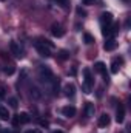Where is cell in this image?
<instances>
[{
  "instance_id": "obj_21",
  "label": "cell",
  "mask_w": 131,
  "mask_h": 133,
  "mask_svg": "<svg viewBox=\"0 0 131 133\" xmlns=\"http://www.w3.org/2000/svg\"><path fill=\"white\" fill-rule=\"evenodd\" d=\"M77 12H79V14H82V16H86V12H85L82 8H77Z\"/></svg>"
},
{
  "instance_id": "obj_22",
  "label": "cell",
  "mask_w": 131,
  "mask_h": 133,
  "mask_svg": "<svg viewBox=\"0 0 131 133\" xmlns=\"http://www.w3.org/2000/svg\"><path fill=\"white\" fill-rule=\"evenodd\" d=\"M0 98H5V88L0 87Z\"/></svg>"
},
{
  "instance_id": "obj_26",
  "label": "cell",
  "mask_w": 131,
  "mask_h": 133,
  "mask_svg": "<svg viewBox=\"0 0 131 133\" xmlns=\"http://www.w3.org/2000/svg\"><path fill=\"white\" fill-rule=\"evenodd\" d=\"M2 133H11V132H9V130H3Z\"/></svg>"
},
{
  "instance_id": "obj_14",
  "label": "cell",
  "mask_w": 131,
  "mask_h": 133,
  "mask_svg": "<svg viewBox=\"0 0 131 133\" xmlns=\"http://www.w3.org/2000/svg\"><path fill=\"white\" fill-rule=\"evenodd\" d=\"M123 61H122V57L120 59H114L113 61V64H111V73H117L119 71V68H120V64H122Z\"/></svg>"
},
{
  "instance_id": "obj_7",
  "label": "cell",
  "mask_w": 131,
  "mask_h": 133,
  "mask_svg": "<svg viewBox=\"0 0 131 133\" xmlns=\"http://www.w3.org/2000/svg\"><path fill=\"white\" fill-rule=\"evenodd\" d=\"M123 119H125V108H123V105H119L117 113H116V121L120 124V122H123Z\"/></svg>"
},
{
  "instance_id": "obj_9",
  "label": "cell",
  "mask_w": 131,
  "mask_h": 133,
  "mask_svg": "<svg viewBox=\"0 0 131 133\" xmlns=\"http://www.w3.org/2000/svg\"><path fill=\"white\" fill-rule=\"evenodd\" d=\"M106 125H110V116L106 113H103L99 118V127H106Z\"/></svg>"
},
{
  "instance_id": "obj_13",
  "label": "cell",
  "mask_w": 131,
  "mask_h": 133,
  "mask_svg": "<svg viewBox=\"0 0 131 133\" xmlns=\"http://www.w3.org/2000/svg\"><path fill=\"white\" fill-rule=\"evenodd\" d=\"M17 118H19V124H28L31 121L28 113H20V115H17Z\"/></svg>"
},
{
  "instance_id": "obj_17",
  "label": "cell",
  "mask_w": 131,
  "mask_h": 133,
  "mask_svg": "<svg viewBox=\"0 0 131 133\" xmlns=\"http://www.w3.org/2000/svg\"><path fill=\"white\" fill-rule=\"evenodd\" d=\"M94 42V37L91 36V34H85V43H88V45H91Z\"/></svg>"
},
{
  "instance_id": "obj_12",
  "label": "cell",
  "mask_w": 131,
  "mask_h": 133,
  "mask_svg": "<svg viewBox=\"0 0 131 133\" xmlns=\"http://www.w3.org/2000/svg\"><path fill=\"white\" fill-rule=\"evenodd\" d=\"M94 68H96V71H99L100 74H103V76L106 77V66H105L103 62H97V64L94 65ZM106 79H108V77H106ZM106 79H105V81H106Z\"/></svg>"
},
{
  "instance_id": "obj_23",
  "label": "cell",
  "mask_w": 131,
  "mask_h": 133,
  "mask_svg": "<svg viewBox=\"0 0 131 133\" xmlns=\"http://www.w3.org/2000/svg\"><path fill=\"white\" fill-rule=\"evenodd\" d=\"M60 59H66V51H62L60 53Z\"/></svg>"
},
{
  "instance_id": "obj_6",
  "label": "cell",
  "mask_w": 131,
  "mask_h": 133,
  "mask_svg": "<svg viewBox=\"0 0 131 133\" xmlns=\"http://www.w3.org/2000/svg\"><path fill=\"white\" fill-rule=\"evenodd\" d=\"M62 113H63L65 118H72V116H76V108L72 105H66V107L62 108Z\"/></svg>"
},
{
  "instance_id": "obj_20",
  "label": "cell",
  "mask_w": 131,
  "mask_h": 133,
  "mask_svg": "<svg viewBox=\"0 0 131 133\" xmlns=\"http://www.w3.org/2000/svg\"><path fill=\"white\" fill-rule=\"evenodd\" d=\"M5 73H6V74H12V73H14V66H9V68H5Z\"/></svg>"
},
{
  "instance_id": "obj_3",
  "label": "cell",
  "mask_w": 131,
  "mask_h": 133,
  "mask_svg": "<svg viewBox=\"0 0 131 133\" xmlns=\"http://www.w3.org/2000/svg\"><path fill=\"white\" fill-rule=\"evenodd\" d=\"M35 50H37V53H39L42 57H49V56H51V48L46 46V45H43L42 42L35 43Z\"/></svg>"
},
{
  "instance_id": "obj_15",
  "label": "cell",
  "mask_w": 131,
  "mask_h": 133,
  "mask_svg": "<svg viewBox=\"0 0 131 133\" xmlns=\"http://www.w3.org/2000/svg\"><path fill=\"white\" fill-rule=\"evenodd\" d=\"M65 34V31H63V28L60 26V25H54L53 26V36H56V37H62Z\"/></svg>"
},
{
  "instance_id": "obj_4",
  "label": "cell",
  "mask_w": 131,
  "mask_h": 133,
  "mask_svg": "<svg viewBox=\"0 0 131 133\" xmlns=\"http://www.w3.org/2000/svg\"><path fill=\"white\" fill-rule=\"evenodd\" d=\"M9 50H11V53L16 56V57H23V48L20 46V43H17V42H11L9 43Z\"/></svg>"
},
{
  "instance_id": "obj_11",
  "label": "cell",
  "mask_w": 131,
  "mask_h": 133,
  "mask_svg": "<svg viewBox=\"0 0 131 133\" xmlns=\"http://www.w3.org/2000/svg\"><path fill=\"white\" fill-rule=\"evenodd\" d=\"M94 111H96V108H94V104L88 102V104L85 105V113H86V116H88V118L94 116Z\"/></svg>"
},
{
  "instance_id": "obj_16",
  "label": "cell",
  "mask_w": 131,
  "mask_h": 133,
  "mask_svg": "<svg viewBox=\"0 0 131 133\" xmlns=\"http://www.w3.org/2000/svg\"><path fill=\"white\" fill-rule=\"evenodd\" d=\"M74 91H76V87H74L72 84H68L65 87V95L68 98H72V96H74Z\"/></svg>"
},
{
  "instance_id": "obj_24",
  "label": "cell",
  "mask_w": 131,
  "mask_h": 133,
  "mask_svg": "<svg viewBox=\"0 0 131 133\" xmlns=\"http://www.w3.org/2000/svg\"><path fill=\"white\" fill-rule=\"evenodd\" d=\"M54 2H57L59 5H65L66 3V0H54Z\"/></svg>"
},
{
  "instance_id": "obj_27",
  "label": "cell",
  "mask_w": 131,
  "mask_h": 133,
  "mask_svg": "<svg viewBox=\"0 0 131 133\" xmlns=\"http://www.w3.org/2000/svg\"><path fill=\"white\" fill-rule=\"evenodd\" d=\"M54 133H63V132H60V130H57V132H54Z\"/></svg>"
},
{
  "instance_id": "obj_2",
  "label": "cell",
  "mask_w": 131,
  "mask_h": 133,
  "mask_svg": "<svg viewBox=\"0 0 131 133\" xmlns=\"http://www.w3.org/2000/svg\"><path fill=\"white\" fill-rule=\"evenodd\" d=\"M83 91L85 93H90L91 91V87H93V84H94V81H93V76H91V71H90V68H83Z\"/></svg>"
},
{
  "instance_id": "obj_18",
  "label": "cell",
  "mask_w": 131,
  "mask_h": 133,
  "mask_svg": "<svg viewBox=\"0 0 131 133\" xmlns=\"http://www.w3.org/2000/svg\"><path fill=\"white\" fill-rule=\"evenodd\" d=\"M17 104H19V102H17L16 98H11V99H9V105H11L12 108H16V107H17Z\"/></svg>"
},
{
  "instance_id": "obj_28",
  "label": "cell",
  "mask_w": 131,
  "mask_h": 133,
  "mask_svg": "<svg viewBox=\"0 0 131 133\" xmlns=\"http://www.w3.org/2000/svg\"><path fill=\"white\" fill-rule=\"evenodd\" d=\"M2 2H5V0H2Z\"/></svg>"
},
{
  "instance_id": "obj_5",
  "label": "cell",
  "mask_w": 131,
  "mask_h": 133,
  "mask_svg": "<svg viewBox=\"0 0 131 133\" xmlns=\"http://www.w3.org/2000/svg\"><path fill=\"white\" fill-rule=\"evenodd\" d=\"M100 22H102L103 26H110V25L113 23V14H110V12H103L102 17H100Z\"/></svg>"
},
{
  "instance_id": "obj_10",
  "label": "cell",
  "mask_w": 131,
  "mask_h": 133,
  "mask_svg": "<svg viewBox=\"0 0 131 133\" xmlns=\"http://www.w3.org/2000/svg\"><path fill=\"white\" fill-rule=\"evenodd\" d=\"M9 118H11V115H9L8 108L3 107V105H0V119H2V121H8Z\"/></svg>"
},
{
  "instance_id": "obj_19",
  "label": "cell",
  "mask_w": 131,
  "mask_h": 133,
  "mask_svg": "<svg viewBox=\"0 0 131 133\" xmlns=\"http://www.w3.org/2000/svg\"><path fill=\"white\" fill-rule=\"evenodd\" d=\"M39 124H40L42 127H48V125H49L48 121H45V119H39Z\"/></svg>"
},
{
  "instance_id": "obj_8",
  "label": "cell",
  "mask_w": 131,
  "mask_h": 133,
  "mask_svg": "<svg viewBox=\"0 0 131 133\" xmlns=\"http://www.w3.org/2000/svg\"><path fill=\"white\" fill-rule=\"evenodd\" d=\"M116 45H117V43H116V40H114V39L111 37V39H108V40L105 42V45H103V48H105L106 51H113V50L116 48Z\"/></svg>"
},
{
  "instance_id": "obj_1",
  "label": "cell",
  "mask_w": 131,
  "mask_h": 133,
  "mask_svg": "<svg viewBox=\"0 0 131 133\" xmlns=\"http://www.w3.org/2000/svg\"><path fill=\"white\" fill-rule=\"evenodd\" d=\"M39 76H40V79H42V82L45 84V85H48V87H51L53 90H56L57 88V82H56V79H54V74H53V71L49 70V66L46 65H42L39 68Z\"/></svg>"
},
{
  "instance_id": "obj_25",
  "label": "cell",
  "mask_w": 131,
  "mask_h": 133,
  "mask_svg": "<svg viewBox=\"0 0 131 133\" xmlns=\"http://www.w3.org/2000/svg\"><path fill=\"white\" fill-rule=\"evenodd\" d=\"M26 133H40V132H39V130H28Z\"/></svg>"
}]
</instances>
